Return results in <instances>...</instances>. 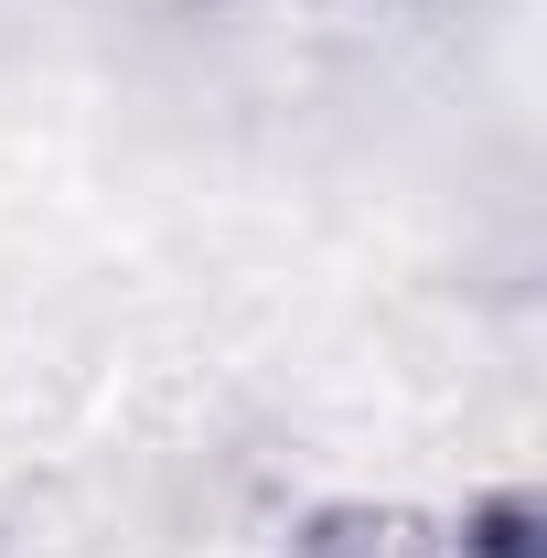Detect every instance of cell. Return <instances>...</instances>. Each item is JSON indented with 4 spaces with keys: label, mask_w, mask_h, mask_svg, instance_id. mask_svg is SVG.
<instances>
[{
    "label": "cell",
    "mask_w": 547,
    "mask_h": 558,
    "mask_svg": "<svg viewBox=\"0 0 547 558\" xmlns=\"http://www.w3.org/2000/svg\"><path fill=\"white\" fill-rule=\"evenodd\" d=\"M290 558H537V537H526L515 505L505 515H462V526H440V515H333Z\"/></svg>",
    "instance_id": "1"
}]
</instances>
